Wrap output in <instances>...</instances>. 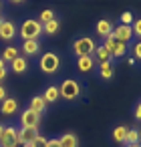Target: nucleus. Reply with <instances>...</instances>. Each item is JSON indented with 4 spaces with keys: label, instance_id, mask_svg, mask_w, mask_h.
Here are the masks:
<instances>
[{
    "label": "nucleus",
    "instance_id": "ddd939ff",
    "mask_svg": "<svg viewBox=\"0 0 141 147\" xmlns=\"http://www.w3.org/2000/svg\"><path fill=\"white\" fill-rule=\"evenodd\" d=\"M113 28H115V26H113V22H111V20L101 18V20L97 22V26H95V32H97L101 38H107V36L113 32Z\"/></svg>",
    "mask_w": 141,
    "mask_h": 147
},
{
    "label": "nucleus",
    "instance_id": "f704fd0d",
    "mask_svg": "<svg viewBox=\"0 0 141 147\" xmlns=\"http://www.w3.org/2000/svg\"><path fill=\"white\" fill-rule=\"evenodd\" d=\"M2 131H4V125H2V123H0V137H2Z\"/></svg>",
    "mask_w": 141,
    "mask_h": 147
},
{
    "label": "nucleus",
    "instance_id": "2eb2a0df",
    "mask_svg": "<svg viewBox=\"0 0 141 147\" xmlns=\"http://www.w3.org/2000/svg\"><path fill=\"white\" fill-rule=\"evenodd\" d=\"M36 135H38V129L20 127V129H18V143H20V145H28V143H30Z\"/></svg>",
    "mask_w": 141,
    "mask_h": 147
},
{
    "label": "nucleus",
    "instance_id": "c85d7f7f",
    "mask_svg": "<svg viewBox=\"0 0 141 147\" xmlns=\"http://www.w3.org/2000/svg\"><path fill=\"white\" fill-rule=\"evenodd\" d=\"M119 20H121V24H125V26H131V22H133V14H131V12H123Z\"/></svg>",
    "mask_w": 141,
    "mask_h": 147
},
{
    "label": "nucleus",
    "instance_id": "4468645a",
    "mask_svg": "<svg viewBox=\"0 0 141 147\" xmlns=\"http://www.w3.org/2000/svg\"><path fill=\"white\" fill-rule=\"evenodd\" d=\"M22 55L26 57H36L40 53V42L38 40H22V47H20Z\"/></svg>",
    "mask_w": 141,
    "mask_h": 147
},
{
    "label": "nucleus",
    "instance_id": "473e14b6",
    "mask_svg": "<svg viewBox=\"0 0 141 147\" xmlns=\"http://www.w3.org/2000/svg\"><path fill=\"white\" fill-rule=\"evenodd\" d=\"M4 99H6V87H4V85H0V103H2Z\"/></svg>",
    "mask_w": 141,
    "mask_h": 147
},
{
    "label": "nucleus",
    "instance_id": "6ab92c4d",
    "mask_svg": "<svg viewBox=\"0 0 141 147\" xmlns=\"http://www.w3.org/2000/svg\"><path fill=\"white\" fill-rule=\"evenodd\" d=\"M28 109H32V111L38 113V115H45V113H47V103H45L43 95H34V97L30 99V103H28Z\"/></svg>",
    "mask_w": 141,
    "mask_h": 147
},
{
    "label": "nucleus",
    "instance_id": "cd10ccee",
    "mask_svg": "<svg viewBox=\"0 0 141 147\" xmlns=\"http://www.w3.org/2000/svg\"><path fill=\"white\" fill-rule=\"evenodd\" d=\"M131 30H133V36H139L141 38V18H137V20L131 22Z\"/></svg>",
    "mask_w": 141,
    "mask_h": 147
},
{
    "label": "nucleus",
    "instance_id": "f3484780",
    "mask_svg": "<svg viewBox=\"0 0 141 147\" xmlns=\"http://www.w3.org/2000/svg\"><path fill=\"white\" fill-rule=\"evenodd\" d=\"M93 59H95V63L97 65H101V63H113V57H111V53L101 45V47H97L95 49V53H93Z\"/></svg>",
    "mask_w": 141,
    "mask_h": 147
},
{
    "label": "nucleus",
    "instance_id": "c756f323",
    "mask_svg": "<svg viewBox=\"0 0 141 147\" xmlns=\"http://www.w3.org/2000/svg\"><path fill=\"white\" fill-rule=\"evenodd\" d=\"M133 117H135V121H141V99L137 101V105L133 109Z\"/></svg>",
    "mask_w": 141,
    "mask_h": 147
},
{
    "label": "nucleus",
    "instance_id": "b1692460",
    "mask_svg": "<svg viewBox=\"0 0 141 147\" xmlns=\"http://www.w3.org/2000/svg\"><path fill=\"white\" fill-rule=\"evenodd\" d=\"M125 135H127V127L125 125H117L113 129V141L115 143H125Z\"/></svg>",
    "mask_w": 141,
    "mask_h": 147
},
{
    "label": "nucleus",
    "instance_id": "a211bd4d",
    "mask_svg": "<svg viewBox=\"0 0 141 147\" xmlns=\"http://www.w3.org/2000/svg\"><path fill=\"white\" fill-rule=\"evenodd\" d=\"M43 99H45V103H47V105H49V103H57V101L61 99L59 85H49V87L45 89V93H43Z\"/></svg>",
    "mask_w": 141,
    "mask_h": 147
},
{
    "label": "nucleus",
    "instance_id": "c9c22d12",
    "mask_svg": "<svg viewBox=\"0 0 141 147\" xmlns=\"http://www.w3.org/2000/svg\"><path fill=\"white\" fill-rule=\"evenodd\" d=\"M2 67H6V63H4L2 59H0V69H2Z\"/></svg>",
    "mask_w": 141,
    "mask_h": 147
},
{
    "label": "nucleus",
    "instance_id": "58836bf2",
    "mask_svg": "<svg viewBox=\"0 0 141 147\" xmlns=\"http://www.w3.org/2000/svg\"><path fill=\"white\" fill-rule=\"evenodd\" d=\"M0 10H2V0H0Z\"/></svg>",
    "mask_w": 141,
    "mask_h": 147
},
{
    "label": "nucleus",
    "instance_id": "412c9836",
    "mask_svg": "<svg viewBox=\"0 0 141 147\" xmlns=\"http://www.w3.org/2000/svg\"><path fill=\"white\" fill-rule=\"evenodd\" d=\"M133 143H141V133H139L137 127L127 129V135H125V143L123 145H133Z\"/></svg>",
    "mask_w": 141,
    "mask_h": 147
},
{
    "label": "nucleus",
    "instance_id": "f03ea898",
    "mask_svg": "<svg viewBox=\"0 0 141 147\" xmlns=\"http://www.w3.org/2000/svg\"><path fill=\"white\" fill-rule=\"evenodd\" d=\"M95 49H97V42L91 36H79L71 45V51H73L75 57H93Z\"/></svg>",
    "mask_w": 141,
    "mask_h": 147
},
{
    "label": "nucleus",
    "instance_id": "6e6552de",
    "mask_svg": "<svg viewBox=\"0 0 141 147\" xmlns=\"http://www.w3.org/2000/svg\"><path fill=\"white\" fill-rule=\"evenodd\" d=\"M16 32H18L16 24H14V22H10V20H4V22H2V26H0V40L8 42V40H12V38L16 36Z\"/></svg>",
    "mask_w": 141,
    "mask_h": 147
},
{
    "label": "nucleus",
    "instance_id": "bb28decb",
    "mask_svg": "<svg viewBox=\"0 0 141 147\" xmlns=\"http://www.w3.org/2000/svg\"><path fill=\"white\" fill-rule=\"evenodd\" d=\"M131 55L135 61H141V40H137L133 47H131Z\"/></svg>",
    "mask_w": 141,
    "mask_h": 147
},
{
    "label": "nucleus",
    "instance_id": "4be33fe9",
    "mask_svg": "<svg viewBox=\"0 0 141 147\" xmlns=\"http://www.w3.org/2000/svg\"><path fill=\"white\" fill-rule=\"evenodd\" d=\"M59 28H61V20H59V18H53L51 22H45V24H43V32H45V34H49V36L57 34V32H59Z\"/></svg>",
    "mask_w": 141,
    "mask_h": 147
},
{
    "label": "nucleus",
    "instance_id": "1a4fd4ad",
    "mask_svg": "<svg viewBox=\"0 0 141 147\" xmlns=\"http://www.w3.org/2000/svg\"><path fill=\"white\" fill-rule=\"evenodd\" d=\"M113 36L117 38V40H121V42H131V38H133V30H131V26H125V24H119V26H115L113 28Z\"/></svg>",
    "mask_w": 141,
    "mask_h": 147
},
{
    "label": "nucleus",
    "instance_id": "7c9ffc66",
    "mask_svg": "<svg viewBox=\"0 0 141 147\" xmlns=\"http://www.w3.org/2000/svg\"><path fill=\"white\" fill-rule=\"evenodd\" d=\"M47 147H61V141H59V137H53V139H49V141H47Z\"/></svg>",
    "mask_w": 141,
    "mask_h": 147
},
{
    "label": "nucleus",
    "instance_id": "ea45409f",
    "mask_svg": "<svg viewBox=\"0 0 141 147\" xmlns=\"http://www.w3.org/2000/svg\"><path fill=\"white\" fill-rule=\"evenodd\" d=\"M16 147H26V145H16Z\"/></svg>",
    "mask_w": 141,
    "mask_h": 147
},
{
    "label": "nucleus",
    "instance_id": "a878e982",
    "mask_svg": "<svg viewBox=\"0 0 141 147\" xmlns=\"http://www.w3.org/2000/svg\"><path fill=\"white\" fill-rule=\"evenodd\" d=\"M47 141H49V139H47L45 135H40V133H38V135H36V137H34L26 147H47Z\"/></svg>",
    "mask_w": 141,
    "mask_h": 147
},
{
    "label": "nucleus",
    "instance_id": "f8f14e48",
    "mask_svg": "<svg viewBox=\"0 0 141 147\" xmlns=\"http://www.w3.org/2000/svg\"><path fill=\"white\" fill-rule=\"evenodd\" d=\"M16 111H18V101H16V99H12V97H6V99L2 101V105H0V113L6 115V117L14 115Z\"/></svg>",
    "mask_w": 141,
    "mask_h": 147
},
{
    "label": "nucleus",
    "instance_id": "423d86ee",
    "mask_svg": "<svg viewBox=\"0 0 141 147\" xmlns=\"http://www.w3.org/2000/svg\"><path fill=\"white\" fill-rule=\"evenodd\" d=\"M40 117L38 113H34L32 109H24L20 113V127H28V129H38L40 125Z\"/></svg>",
    "mask_w": 141,
    "mask_h": 147
},
{
    "label": "nucleus",
    "instance_id": "20e7f679",
    "mask_svg": "<svg viewBox=\"0 0 141 147\" xmlns=\"http://www.w3.org/2000/svg\"><path fill=\"white\" fill-rule=\"evenodd\" d=\"M103 47L111 53V57H113V59H123V57L129 53V45H127V42L117 40V38L113 36V32H111L107 38H103Z\"/></svg>",
    "mask_w": 141,
    "mask_h": 147
},
{
    "label": "nucleus",
    "instance_id": "5701e85b",
    "mask_svg": "<svg viewBox=\"0 0 141 147\" xmlns=\"http://www.w3.org/2000/svg\"><path fill=\"white\" fill-rule=\"evenodd\" d=\"M18 53H20V51H18L16 47H6V49L2 51V57H0V59H2L4 63H8V65H10V63L18 57Z\"/></svg>",
    "mask_w": 141,
    "mask_h": 147
},
{
    "label": "nucleus",
    "instance_id": "72a5a7b5",
    "mask_svg": "<svg viewBox=\"0 0 141 147\" xmlns=\"http://www.w3.org/2000/svg\"><path fill=\"white\" fill-rule=\"evenodd\" d=\"M123 147H141V143H133V145H123Z\"/></svg>",
    "mask_w": 141,
    "mask_h": 147
},
{
    "label": "nucleus",
    "instance_id": "dca6fc26",
    "mask_svg": "<svg viewBox=\"0 0 141 147\" xmlns=\"http://www.w3.org/2000/svg\"><path fill=\"white\" fill-rule=\"evenodd\" d=\"M26 69H28V59H26V57H22V55H18V57L10 63V69H8V71L16 73V75H22Z\"/></svg>",
    "mask_w": 141,
    "mask_h": 147
},
{
    "label": "nucleus",
    "instance_id": "e433bc0d",
    "mask_svg": "<svg viewBox=\"0 0 141 147\" xmlns=\"http://www.w3.org/2000/svg\"><path fill=\"white\" fill-rule=\"evenodd\" d=\"M10 2H24V0H10Z\"/></svg>",
    "mask_w": 141,
    "mask_h": 147
},
{
    "label": "nucleus",
    "instance_id": "aec40b11",
    "mask_svg": "<svg viewBox=\"0 0 141 147\" xmlns=\"http://www.w3.org/2000/svg\"><path fill=\"white\" fill-rule=\"evenodd\" d=\"M59 141H61V147H79V137H77V133H73V131L63 133V135L59 137Z\"/></svg>",
    "mask_w": 141,
    "mask_h": 147
},
{
    "label": "nucleus",
    "instance_id": "9d476101",
    "mask_svg": "<svg viewBox=\"0 0 141 147\" xmlns=\"http://www.w3.org/2000/svg\"><path fill=\"white\" fill-rule=\"evenodd\" d=\"M97 69V63H95V59L93 57H77V71L79 73H91V71H95Z\"/></svg>",
    "mask_w": 141,
    "mask_h": 147
},
{
    "label": "nucleus",
    "instance_id": "9b49d317",
    "mask_svg": "<svg viewBox=\"0 0 141 147\" xmlns=\"http://www.w3.org/2000/svg\"><path fill=\"white\" fill-rule=\"evenodd\" d=\"M97 67H99L97 75H99L101 81H111V79L115 77V65H113V63H101V65H97Z\"/></svg>",
    "mask_w": 141,
    "mask_h": 147
},
{
    "label": "nucleus",
    "instance_id": "2f4dec72",
    "mask_svg": "<svg viewBox=\"0 0 141 147\" xmlns=\"http://www.w3.org/2000/svg\"><path fill=\"white\" fill-rule=\"evenodd\" d=\"M6 75H8V67H2V69H0V83L6 79Z\"/></svg>",
    "mask_w": 141,
    "mask_h": 147
},
{
    "label": "nucleus",
    "instance_id": "0eeeda50",
    "mask_svg": "<svg viewBox=\"0 0 141 147\" xmlns=\"http://www.w3.org/2000/svg\"><path fill=\"white\" fill-rule=\"evenodd\" d=\"M18 143V129L16 127H4L2 137H0V147H16Z\"/></svg>",
    "mask_w": 141,
    "mask_h": 147
},
{
    "label": "nucleus",
    "instance_id": "39448f33",
    "mask_svg": "<svg viewBox=\"0 0 141 147\" xmlns=\"http://www.w3.org/2000/svg\"><path fill=\"white\" fill-rule=\"evenodd\" d=\"M38 67L45 75H55L61 69V57L57 53H45L38 61Z\"/></svg>",
    "mask_w": 141,
    "mask_h": 147
},
{
    "label": "nucleus",
    "instance_id": "7ed1b4c3",
    "mask_svg": "<svg viewBox=\"0 0 141 147\" xmlns=\"http://www.w3.org/2000/svg\"><path fill=\"white\" fill-rule=\"evenodd\" d=\"M18 34L22 40H38V36L43 34V24L36 20V18H26L20 28H18Z\"/></svg>",
    "mask_w": 141,
    "mask_h": 147
},
{
    "label": "nucleus",
    "instance_id": "f257e3e1",
    "mask_svg": "<svg viewBox=\"0 0 141 147\" xmlns=\"http://www.w3.org/2000/svg\"><path fill=\"white\" fill-rule=\"evenodd\" d=\"M81 91H83L81 81L71 79V77H69V79H65V81L59 85V93H61V99H63L65 103H75V101H79Z\"/></svg>",
    "mask_w": 141,
    "mask_h": 147
},
{
    "label": "nucleus",
    "instance_id": "393cba45",
    "mask_svg": "<svg viewBox=\"0 0 141 147\" xmlns=\"http://www.w3.org/2000/svg\"><path fill=\"white\" fill-rule=\"evenodd\" d=\"M53 18H57L55 16V10H51V8H47V10H43L40 14H38V22L43 24V22H51Z\"/></svg>",
    "mask_w": 141,
    "mask_h": 147
},
{
    "label": "nucleus",
    "instance_id": "4c0bfd02",
    "mask_svg": "<svg viewBox=\"0 0 141 147\" xmlns=\"http://www.w3.org/2000/svg\"><path fill=\"white\" fill-rule=\"evenodd\" d=\"M2 22H4V18H2V16H0V26H2Z\"/></svg>",
    "mask_w": 141,
    "mask_h": 147
}]
</instances>
